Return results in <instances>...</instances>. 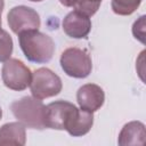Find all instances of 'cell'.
<instances>
[{
    "mask_svg": "<svg viewBox=\"0 0 146 146\" xmlns=\"http://www.w3.org/2000/svg\"><path fill=\"white\" fill-rule=\"evenodd\" d=\"M18 41L23 54L32 63H48L54 56V40L48 34H44L38 30H31L19 33Z\"/></svg>",
    "mask_w": 146,
    "mask_h": 146,
    "instance_id": "obj_1",
    "label": "cell"
},
{
    "mask_svg": "<svg viewBox=\"0 0 146 146\" xmlns=\"http://www.w3.org/2000/svg\"><path fill=\"white\" fill-rule=\"evenodd\" d=\"M10 110L14 116L26 128L36 130L46 129L44 105L41 99L30 96L22 97L11 103Z\"/></svg>",
    "mask_w": 146,
    "mask_h": 146,
    "instance_id": "obj_2",
    "label": "cell"
},
{
    "mask_svg": "<svg viewBox=\"0 0 146 146\" xmlns=\"http://www.w3.org/2000/svg\"><path fill=\"white\" fill-rule=\"evenodd\" d=\"M60 66L68 76L76 79L87 78L92 70L90 55L80 48H67L60 55Z\"/></svg>",
    "mask_w": 146,
    "mask_h": 146,
    "instance_id": "obj_3",
    "label": "cell"
},
{
    "mask_svg": "<svg viewBox=\"0 0 146 146\" xmlns=\"http://www.w3.org/2000/svg\"><path fill=\"white\" fill-rule=\"evenodd\" d=\"M63 83L60 78L47 67H40L32 73L30 83L31 94L38 99L54 97L62 91Z\"/></svg>",
    "mask_w": 146,
    "mask_h": 146,
    "instance_id": "obj_4",
    "label": "cell"
},
{
    "mask_svg": "<svg viewBox=\"0 0 146 146\" xmlns=\"http://www.w3.org/2000/svg\"><path fill=\"white\" fill-rule=\"evenodd\" d=\"M1 78L7 88L16 91H22L30 87L32 72L22 60L9 58L3 62Z\"/></svg>",
    "mask_w": 146,
    "mask_h": 146,
    "instance_id": "obj_5",
    "label": "cell"
},
{
    "mask_svg": "<svg viewBox=\"0 0 146 146\" xmlns=\"http://www.w3.org/2000/svg\"><path fill=\"white\" fill-rule=\"evenodd\" d=\"M7 21L10 30L16 34L40 27L39 14L27 6H16L11 8L7 15Z\"/></svg>",
    "mask_w": 146,
    "mask_h": 146,
    "instance_id": "obj_6",
    "label": "cell"
},
{
    "mask_svg": "<svg viewBox=\"0 0 146 146\" xmlns=\"http://www.w3.org/2000/svg\"><path fill=\"white\" fill-rule=\"evenodd\" d=\"M76 106L66 100L52 102L44 106V124L46 128L65 130V124Z\"/></svg>",
    "mask_w": 146,
    "mask_h": 146,
    "instance_id": "obj_7",
    "label": "cell"
},
{
    "mask_svg": "<svg viewBox=\"0 0 146 146\" xmlns=\"http://www.w3.org/2000/svg\"><path fill=\"white\" fill-rule=\"evenodd\" d=\"M62 26L65 34L70 38L84 39L91 31V21L89 16L74 9L65 16Z\"/></svg>",
    "mask_w": 146,
    "mask_h": 146,
    "instance_id": "obj_8",
    "label": "cell"
},
{
    "mask_svg": "<svg viewBox=\"0 0 146 146\" xmlns=\"http://www.w3.org/2000/svg\"><path fill=\"white\" fill-rule=\"evenodd\" d=\"M76 100L80 108L94 113L103 106L105 94L99 86L95 83H87L79 88L76 92Z\"/></svg>",
    "mask_w": 146,
    "mask_h": 146,
    "instance_id": "obj_9",
    "label": "cell"
},
{
    "mask_svg": "<svg viewBox=\"0 0 146 146\" xmlns=\"http://www.w3.org/2000/svg\"><path fill=\"white\" fill-rule=\"evenodd\" d=\"M94 124V115L91 112L75 107L66 121L65 130L73 137L87 135Z\"/></svg>",
    "mask_w": 146,
    "mask_h": 146,
    "instance_id": "obj_10",
    "label": "cell"
},
{
    "mask_svg": "<svg viewBox=\"0 0 146 146\" xmlns=\"http://www.w3.org/2000/svg\"><path fill=\"white\" fill-rule=\"evenodd\" d=\"M146 130L144 123L140 121H131L123 125L119 133L117 143L121 146L129 145H145Z\"/></svg>",
    "mask_w": 146,
    "mask_h": 146,
    "instance_id": "obj_11",
    "label": "cell"
},
{
    "mask_svg": "<svg viewBox=\"0 0 146 146\" xmlns=\"http://www.w3.org/2000/svg\"><path fill=\"white\" fill-rule=\"evenodd\" d=\"M25 143V125L19 121L6 123L0 128V146H23Z\"/></svg>",
    "mask_w": 146,
    "mask_h": 146,
    "instance_id": "obj_12",
    "label": "cell"
},
{
    "mask_svg": "<svg viewBox=\"0 0 146 146\" xmlns=\"http://www.w3.org/2000/svg\"><path fill=\"white\" fill-rule=\"evenodd\" d=\"M141 0H112V9L116 15L128 16L137 10Z\"/></svg>",
    "mask_w": 146,
    "mask_h": 146,
    "instance_id": "obj_13",
    "label": "cell"
},
{
    "mask_svg": "<svg viewBox=\"0 0 146 146\" xmlns=\"http://www.w3.org/2000/svg\"><path fill=\"white\" fill-rule=\"evenodd\" d=\"M13 52V39L9 33L0 29V63L10 58Z\"/></svg>",
    "mask_w": 146,
    "mask_h": 146,
    "instance_id": "obj_14",
    "label": "cell"
},
{
    "mask_svg": "<svg viewBox=\"0 0 146 146\" xmlns=\"http://www.w3.org/2000/svg\"><path fill=\"white\" fill-rule=\"evenodd\" d=\"M102 1L103 0H76L73 7L75 10L90 17L97 13Z\"/></svg>",
    "mask_w": 146,
    "mask_h": 146,
    "instance_id": "obj_15",
    "label": "cell"
},
{
    "mask_svg": "<svg viewBox=\"0 0 146 146\" xmlns=\"http://www.w3.org/2000/svg\"><path fill=\"white\" fill-rule=\"evenodd\" d=\"M132 34L141 43L145 42V16H140L132 25Z\"/></svg>",
    "mask_w": 146,
    "mask_h": 146,
    "instance_id": "obj_16",
    "label": "cell"
},
{
    "mask_svg": "<svg viewBox=\"0 0 146 146\" xmlns=\"http://www.w3.org/2000/svg\"><path fill=\"white\" fill-rule=\"evenodd\" d=\"M59 2L65 7H73L76 0H59Z\"/></svg>",
    "mask_w": 146,
    "mask_h": 146,
    "instance_id": "obj_17",
    "label": "cell"
},
{
    "mask_svg": "<svg viewBox=\"0 0 146 146\" xmlns=\"http://www.w3.org/2000/svg\"><path fill=\"white\" fill-rule=\"evenodd\" d=\"M3 7H5V2H3V0H0V13H2Z\"/></svg>",
    "mask_w": 146,
    "mask_h": 146,
    "instance_id": "obj_18",
    "label": "cell"
},
{
    "mask_svg": "<svg viewBox=\"0 0 146 146\" xmlns=\"http://www.w3.org/2000/svg\"><path fill=\"white\" fill-rule=\"evenodd\" d=\"M1 116H2V110H1V107H0V120H1Z\"/></svg>",
    "mask_w": 146,
    "mask_h": 146,
    "instance_id": "obj_19",
    "label": "cell"
},
{
    "mask_svg": "<svg viewBox=\"0 0 146 146\" xmlns=\"http://www.w3.org/2000/svg\"><path fill=\"white\" fill-rule=\"evenodd\" d=\"M30 1H34V2H40V1H43V0H30Z\"/></svg>",
    "mask_w": 146,
    "mask_h": 146,
    "instance_id": "obj_20",
    "label": "cell"
},
{
    "mask_svg": "<svg viewBox=\"0 0 146 146\" xmlns=\"http://www.w3.org/2000/svg\"><path fill=\"white\" fill-rule=\"evenodd\" d=\"M0 29H1V13H0Z\"/></svg>",
    "mask_w": 146,
    "mask_h": 146,
    "instance_id": "obj_21",
    "label": "cell"
}]
</instances>
